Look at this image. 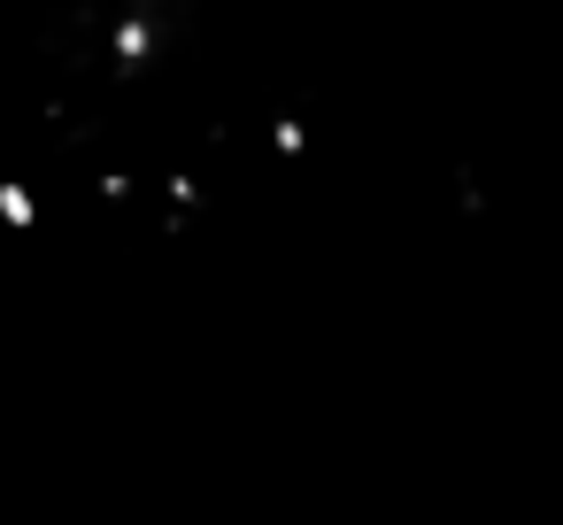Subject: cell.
<instances>
[{
    "label": "cell",
    "mask_w": 563,
    "mask_h": 525,
    "mask_svg": "<svg viewBox=\"0 0 563 525\" xmlns=\"http://www.w3.org/2000/svg\"><path fill=\"white\" fill-rule=\"evenodd\" d=\"M0 225H9V232H32L40 225V194L24 178H0Z\"/></svg>",
    "instance_id": "obj_1"
},
{
    "label": "cell",
    "mask_w": 563,
    "mask_h": 525,
    "mask_svg": "<svg viewBox=\"0 0 563 525\" xmlns=\"http://www.w3.org/2000/svg\"><path fill=\"white\" fill-rule=\"evenodd\" d=\"M109 47H117L124 63H147V55H155V24H147V17H124V24L109 32Z\"/></svg>",
    "instance_id": "obj_2"
},
{
    "label": "cell",
    "mask_w": 563,
    "mask_h": 525,
    "mask_svg": "<svg viewBox=\"0 0 563 525\" xmlns=\"http://www.w3.org/2000/svg\"><path fill=\"white\" fill-rule=\"evenodd\" d=\"M271 147H278L286 163H294V155H309V124H301V117H278V124H271Z\"/></svg>",
    "instance_id": "obj_3"
},
{
    "label": "cell",
    "mask_w": 563,
    "mask_h": 525,
    "mask_svg": "<svg viewBox=\"0 0 563 525\" xmlns=\"http://www.w3.org/2000/svg\"><path fill=\"white\" fill-rule=\"evenodd\" d=\"M101 201H132V178L124 171H101Z\"/></svg>",
    "instance_id": "obj_4"
}]
</instances>
